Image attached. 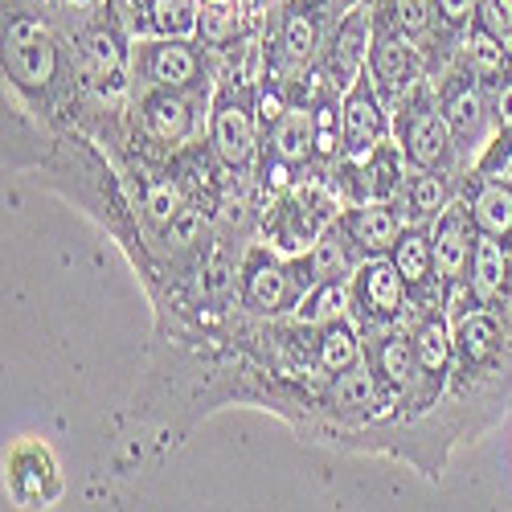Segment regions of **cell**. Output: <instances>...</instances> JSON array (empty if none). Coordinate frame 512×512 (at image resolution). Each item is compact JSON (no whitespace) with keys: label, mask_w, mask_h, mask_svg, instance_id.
<instances>
[{"label":"cell","mask_w":512,"mask_h":512,"mask_svg":"<svg viewBox=\"0 0 512 512\" xmlns=\"http://www.w3.org/2000/svg\"><path fill=\"white\" fill-rule=\"evenodd\" d=\"M5 173L46 185L62 201H70L82 218L95 222L115 250L132 263L136 279L152 295L160 283L156 259L148 250L136 197L127 189L111 152L78 127H50L29 115L17 99L5 95Z\"/></svg>","instance_id":"cell-1"},{"label":"cell","mask_w":512,"mask_h":512,"mask_svg":"<svg viewBox=\"0 0 512 512\" xmlns=\"http://www.w3.org/2000/svg\"><path fill=\"white\" fill-rule=\"evenodd\" d=\"M5 95L50 127L87 123V87L62 21L29 0H5Z\"/></svg>","instance_id":"cell-2"},{"label":"cell","mask_w":512,"mask_h":512,"mask_svg":"<svg viewBox=\"0 0 512 512\" xmlns=\"http://www.w3.org/2000/svg\"><path fill=\"white\" fill-rule=\"evenodd\" d=\"M209 107L213 95L205 91H160V87H136L127 103V123L103 148H132L136 156L164 164L185 144L209 136Z\"/></svg>","instance_id":"cell-3"},{"label":"cell","mask_w":512,"mask_h":512,"mask_svg":"<svg viewBox=\"0 0 512 512\" xmlns=\"http://www.w3.org/2000/svg\"><path fill=\"white\" fill-rule=\"evenodd\" d=\"M340 13H345L340 0H275L263 21V78H275L283 87L312 78Z\"/></svg>","instance_id":"cell-4"},{"label":"cell","mask_w":512,"mask_h":512,"mask_svg":"<svg viewBox=\"0 0 512 512\" xmlns=\"http://www.w3.org/2000/svg\"><path fill=\"white\" fill-rule=\"evenodd\" d=\"M209 148L222 160L230 185H254L263 152V119H259V78L226 70L218 74L209 107Z\"/></svg>","instance_id":"cell-5"},{"label":"cell","mask_w":512,"mask_h":512,"mask_svg":"<svg viewBox=\"0 0 512 512\" xmlns=\"http://www.w3.org/2000/svg\"><path fill=\"white\" fill-rule=\"evenodd\" d=\"M340 209H345V201L336 197L324 177H304L259 201L254 238H263L279 254H308L316 238L340 218Z\"/></svg>","instance_id":"cell-6"},{"label":"cell","mask_w":512,"mask_h":512,"mask_svg":"<svg viewBox=\"0 0 512 512\" xmlns=\"http://www.w3.org/2000/svg\"><path fill=\"white\" fill-rule=\"evenodd\" d=\"M316 287L308 254H279L263 238H250L238 267V312L254 320H283Z\"/></svg>","instance_id":"cell-7"},{"label":"cell","mask_w":512,"mask_h":512,"mask_svg":"<svg viewBox=\"0 0 512 512\" xmlns=\"http://www.w3.org/2000/svg\"><path fill=\"white\" fill-rule=\"evenodd\" d=\"M222 58L201 37H136L132 41V82L160 91H205L213 95Z\"/></svg>","instance_id":"cell-8"},{"label":"cell","mask_w":512,"mask_h":512,"mask_svg":"<svg viewBox=\"0 0 512 512\" xmlns=\"http://www.w3.org/2000/svg\"><path fill=\"white\" fill-rule=\"evenodd\" d=\"M431 82H435L439 111L455 136L463 173H472L476 160L488 148V140H492V99H488L484 78L455 54L439 74H431Z\"/></svg>","instance_id":"cell-9"},{"label":"cell","mask_w":512,"mask_h":512,"mask_svg":"<svg viewBox=\"0 0 512 512\" xmlns=\"http://www.w3.org/2000/svg\"><path fill=\"white\" fill-rule=\"evenodd\" d=\"M390 136L398 140L410 168H447V173H463L455 136L439 111L431 78H422L414 91H406L390 107Z\"/></svg>","instance_id":"cell-10"},{"label":"cell","mask_w":512,"mask_h":512,"mask_svg":"<svg viewBox=\"0 0 512 512\" xmlns=\"http://www.w3.org/2000/svg\"><path fill=\"white\" fill-rule=\"evenodd\" d=\"M410 312L414 304H410V291H406L398 263L390 254H369L349 279V316L357 320L361 336L406 324Z\"/></svg>","instance_id":"cell-11"},{"label":"cell","mask_w":512,"mask_h":512,"mask_svg":"<svg viewBox=\"0 0 512 512\" xmlns=\"http://www.w3.org/2000/svg\"><path fill=\"white\" fill-rule=\"evenodd\" d=\"M66 492L62 463L46 439H13L5 447V508L37 512V508H54Z\"/></svg>","instance_id":"cell-12"},{"label":"cell","mask_w":512,"mask_h":512,"mask_svg":"<svg viewBox=\"0 0 512 512\" xmlns=\"http://www.w3.org/2000/svg\"><path fill=\"white\" fill-rule=\"evenodd\" d=\"M406 177H410V164H406L398 140L390 136L361 160L340 156L336 168L328 173V185L336 189V197L345 205H365V201H398Z\"/></svg>","instance_id":"cell-13"},{"label":"cell","mask_w":512,"mask_h":512,"mask_svg":"<svg viewBox=\"0 0 512 512\" xmlns=\"http://www.w3.org/2000/svg\"><path fill=\"white\" fill-rule=\"evenodd\" d=\"M369 78L377 95L390 107L414 91L422 78H431V66H426V54L418 41H410L402 29H394L386 17L373 13V50H369Z\"/></svg>","instance_id":"cell-14"},{"label":"cell","mask_w":512,"mask_h":512,"mask_svg":"<svg viewBox=\"0 0 512 512\" xmlns=\"http://www.w3.org/2000/svg\"><path fill=\"white\" fill-rule=\"evenodd\" d=\"M369 50H373V0H357V5H349L332 21L320 62H316V74L328 78L332 87L349 91L369 70Z\"/></svg>","instance_id":"cell-15"},{"label":"cell","mask_w":512,"mask_h":512,"mask_svg":"<svg viewBox=\"0 0 512 512\" xmlns=\"http://www.w3.org/2000/svg\"><path fill=\"white\" fill-rule=\"evenodd\" d=\"M390 259L398 263V271L406 279L414 312H422V308H447L451 304V295L443 287V275H439V263H435L431 226H406L398 234L394 250H390Z\"/></svg>","instance_id":"cell-16"},{"label":"cell","mask_w":512,"mask_h":512,"mask_svg":"<svg viewBox=\"0 0 512 512\" xmlns=\"http://www.w3.org/2000/svg\"><path fill=\"white\" fill-rule=\"evenodd\" d=\"M431 238H435V263H439L443 287H447V295H455L467 283V271H472V254H476V238H480L463 193L431 222Z\"/></svg>","instance_id":"cell-17"},{"label":"cell","mask_w":512,"mask_h":512,"mask_svg":"<svg viewBox=\"0 0 512 512\" xmlns=\"http://www.w3.org/2000/svg\"><path fill=\"white\" fill-rule=\"evenodd\" d=\"M340 123H345V156L361 160L381 140H390V103L377 95L369 70L340 99Z\"/></svg>","instance_id":"cell-18"},{"label":"cell","mask_w":512,"mask_h":512,"mask_svg":"<svg viewBox=\"0 0 512 512\" xmlns=\"http://www.w3.org/2000/svg\"><path fill=\"white\" fill-rule=\"evenodd\" d=\"M115 9L136 37H197L201 0H115Z\"/></svg>","instance_id":"cell-19"},{"label":"cell","mask_w":512,"mask_h":512,"mask_svg":"<svg viewBox=\"0 0 512 512\" xmlns=\"http://www.w3.org/2000/svg\"><path fill=\"white\" fill-rule=\"evenodd\" d=\"M340 99L345 91L332 87L328 78H312L308 91V111H312V177H324L345 156V123H340Z\"/></svg>","instance_id":"cell-20"},{"label":"cell","mask_w":512,"mask_h":512,"mask_svg":"<svg viewBox=\"0 0 512 512\" xmlns=\"http://www.w3.org/2000/svg\"><path fill=\"white\" fill-rule=\"evenodd\" d=\"M463 173H447V168H410V177L398 193V213L406 226H431L439 213L459 197Z\"/></svg>","instance_id":"cell-21"},{"label":"cell","mask_w":512,"mask_h":512,"mask_svg":"<svg viewBox=\"0 0 512 512\" xmlns=\"http://www.w3.org/2000/svg\"><path fill=\"white\" fill-rule=\"evenodd\" d=\"M340 226L349 230V238L357 242V250L365 254H390L398 234L406 230L402 213L394 201H365V205H345L340 209Z\"/></svg>","instance_id":"cell-22"},{"label":"cell","mask_w":512,"mask_h":512,"mask_svg":"<svg viewBox=\"0 0 512 512\" xmlns=\"http://www.w3.org/2000/svg\"><path fill=\"white\" fill-rule=\"evenodd\" d=\"M459 193L467 197V209H472V222L480 234H488V238L512 234V181L463 173Z\"/></svg>","instance_id":"cell-23"},{"label":"cell","mask_w":512,"mask_h":512,"mask_svg":"<svg viewBox=\"0 0 512 512\" xmlns=\"http://www.w3.org/2000/svg\"><path fill=\"white\" fill-rule=\"evenodd\" d=\"M467 291V300L500 312L508 300V250L500 238L480 234L476 238V254H472V271H467V283L459 287Z\"/></svg>","instance_id":"cell-24"},{"label":"cell","mask_w":512,"mask_h":512,"mask_svg":"<svg viewBox=\"0 0 512 512\" xmlns=\"http://www.w3.org/2000/svg\"><path fill=\"white\" fill-rule=\"evenodd\" d=\"M361 263H365V254L357 250V242L349 238V230L340 226V218L308 250V267H312V279L316 283H324V279H353V271Z\"/></svg>","instance_id":"cell-25"},{"label":"cell","mask_w":512,"mask_h":512,"mask_svg":"<svg viewBox=\"0 0 512 512\" xmlns=\"http://www.w3.org/2000/svg\"><path fill=\"white\" fill-rule=\"evenodd\" d=\"M340 316H349V279H324L316 283L300 304H295L291 320L304 328H324Z\"/></svg>","instance_id":"cell-26"},{"label":"cell","mask_w":512,"mask_h":512,"mask_svg":"<svg viewBox=\"0 0 512 512\" xmlns=\"http://www.w3.org/2000/svg\"><path fill=\"white\" fill-rule=\"evenodd\" d=\"M508 50H512V37H508Z\"/></svg>","instance_id":"cell-27"}]
</instances>
